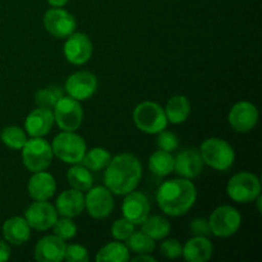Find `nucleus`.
Returning a JSON list of instances; mask_svg holds the SVG:
<instances>
[{
  "mask_svg": "<svg viewBox=\"0 0 262 262\" xmlns=\"http://www.w3.org/2000/svg\"><path fill=\"white\" fill-rule=\"evenodd\" d=\"M142 177L140 160L132 154H120L112 159L104 176L105 187L112 193L127 194L136 189Z\"/></svg>",
  "mask_w": 262,
  "mask_h": 262,
  "instance_id": "1",
  "label": "nucleus"
},
{
  "mask_svg": "<svg viewBox=\"0 0 262 262\" xmlns=\"http://www.w3.org/2000/svg\"><path fill=\"white\" fill-rule=\"evenodd\" d=\"M197 191L188 178L171 179L159 187L156 201L159 207L170 216L184 215L194 205Z\"/></svg>",
  "mask_w": 262,
  "mask_h": 262,
  "instance_id": "2",
  "label": "nucleus"
},
{
  "mask_svg": "<svg viewBox=\"0 0 262 262\" xmlns=\"http://www.w3.org/2000/svg\"><path fill=\"white\" fill-rule=\"evenodd\" d=\"M133 120L136 127L148 135H156L168 125L165 112L154 101H143L135 107Z\"/></svg>",
  "mask_w": 262,
  "mask_h": 262,
  "instance_id": "3",
  "label": "nucleus"
},
{
  "mask_svg": "<svg viewBox=\"0 0 262 262\" xmlns=\"http://www.w3.org/2000/svg\"><path fill=\"white\" fill-rule=\"evenodd\" d=\"M53 155L67 164H79L86 154V142L74 132L63 130L59 133L51 145Z\"/></svg>",
  "mask_w": 262,
  "mask_h": 262,
  "instance_id": "4",
  "label": "nucleus"
},
{
  "mask_svg": "<svg viewBox=\"0 0 262 262\" xmlns=\"http://www.w3.org/2000/svg\"><path fill=\"white\" fill-rule=\"evenodd\" d=\"M204 164L216 170H228L234 163V150L222 138H207L200 148Z\"/></svg>",
  "mask_w": 262,
  "mask_h": 262,
  "instance_id": "5",
  "label": "nucleus"
},
{
  "mask_svg": "<svg viewBox=\"0 0 262 262\" xmlns=\"http://www.w3.org/2000/svg\"><path fill=\"white\" fill-rule=\"evenodd\" d=\"M227 193L233 201L239 204L255 201L261 193L260 179L248 171L235 174L228 182Z\"/></svg>",
  "mask_w": 262,
  "mask_h": 262,
  "instance_id": "6",
  "label": "nucleus"
},
{
  "mask_svg": "<svg viewBox=\"0 0 262 262\" xmlns=\"http://www.w3.org/2000/svg\"><path fill=\"white\" fill-rule=\"evenodd\" d=\"M22 160L26 168L32 173L45 170L53 160L51 145L42 137L27 140L22 147Z\"/></svg>",
  "mask_w": 262,
  "mask_h": 262,
  "instance_id": "7",
  "label": "nucleus"
},
{
  "mask_svg": "<svg viewBox=\"0 0 262 262\" xmlns=\"http://www.w3.org/2000/svg\"><path fill=\"white\" fill-rule=\"evenodd\" d=\"M54 122L63 130L74 132L81 125L83 119V110L78 100L68 96H63L54 105Z\"/></svg>",
  "mask_w": 262,
  "mask_h": 262,
  "instance_id": "8",
  "label": "nucleus"
},
{
  "mask_svg": "<svg viewBox=\"0 0 262 262\" xmlns=\"http://www.w3.org/2000/svg\"><path fill=\"white\" fill-rule=\"evenodd\" d=\"M242 223L239 211L232 206H219L209 217L210 230L214 235L222 238L230 237L238 232Z\"/></svg>",
  "mask_w": 262,
  "mask_h": 262,
  "instance_id": "9",
  "label": "nucleus"
},
{
  "mask_svg": "<svg viewBox=\"0 0 262 262\" xmlns=\"http://www.w3.org/2000/svg\"><path fill=\"white\" fill-rule=\"evenodd\" d=\"M43 26L54 37L66 38L76 30V19L61 8H51L43 14Z\"/></svg>",
  "mask_w": 262,
  "mask_h": 262,
  "instance_id": "10",
  "label": "nucleus"
},
{
  "mask_svg": "<svg viewBox=\"0 0 262 262\" xmlns=\"http://www.w3.org/2000/svg\"><path fill=\"white\" fill-rule=\"evenodd\" d=\"M84 207L92 217L104 219L109 216L114 209L113 193L106 187H91L84 197Z\"/></svg>",
  "mask_w": 262,
  "mask_h": 262,
  "instance_id": "11",
  "label": "nucleus"
},
{
  "mask_svg": "<svg viewBox=\"0 0 262 262\" xmlns=\"http://www.w3.org/2000/svg\"><path fill=\"white\" fill-rule=\"evenodd\" d=\"M25 219L36 230H48L53 228L58 219V211L46 201H36L26 210Z\"/></svg>",
  "mask_w": 262,
  "mask_h": 262,
  "instance_id": "12",
  "label": "nucleus"
},
{
  "mask_svg": "<svg viewBox=\"0 0 262 262\" xmlns=\"http://www.w3.org/2000/svg\"><path fill=\"white\" fill-rule=\"evenodd\" d=\"M64 55L69 63L76 66L89 61L92 55V42L89 36L82 32L69 35L64 43Z\"/></svg>",
  "mask_w": 262,
  "mask_h": 262,
  "instance_id": "13",
  "label": "nucleus"
},
{
  "mask_svg": "<svg viewBox=\"0 0 262 262\" xmlns=\"http://www.w3.org/2000/svg\"><path fill=\"white\" fill-rule=\"evenodd\" d=\"M97 90V78L91 72L81 71L68 77L66 82V91L78 101L90 99Z\"/></svg>",
  "mask_w": 262,
  "mask_h": 262,
  "instance_id": "14",
  "label": "nucleus"
},
{
  "mask_svg": "<svg viewBox=\"0 0 262 262\" xmlns=\"http://www.w3.org/2000/svg\"><path fill=\"white\" fill-rule=\"evenodd\" d=\"M228 120L232 128L237 132H250L258 120L257 107L248 101H239L230 109Z\"/></svg>",
  "mask_w": 262,
  "mask_h": 262,
  "instance_id": "15",
  "label": "nucleus"
},
{
  "mask_svg": "<svg viewBox=\"0 0 262 262\" xmlns=\"http://www.w3.org/2000/svg\"><path fill=\"white\" fill-rule=\"evenodd\" d=\"M204 169V160L200 150L187 147L179 151L174 158V170L183 178H194Z\"/></svg>",
  "mask_w": 262,
  "mask_h": 262,
  "instance_id": "16",
  "label": "nucleus"
},
{
  "mask_svg": "<svg viewBox=\"0 0 262 262\" xmlns=\"http://www.w3.org/2000/svg\"><path fill=\"white\" fill-rule=\"evenodd\" d=\"M123 216L135 225L141 224L150 212V204L148 200L142 192H137L133 189L132 192L127 193L122 205Z\"/></svg>",
  "mask_w": 262,
  "mask_h": 262,
  "instance_id": "17",
  "label": "nucleus"
},
{
  "mask_svg": "<svg viewBox=\"0 0 262 262\" xmlns=\"http://www.w3.org/2000/svg\"><path fill=\"white\" fill-rule=\"evenodd\" d=\"M66 242L61 238L46 235L41 238L35 247V258L38 262H60L64 260Z\"/></svg>",
  "mask_w": 262,
  "mask_h": 262,
  "instance_id": "18",
  "label": "nucleus"
},
{
  "mask_svg": "<svg viewBox=\"0 0 262 262\" xmlns=\"http://www.w3.org/2000/svg\"><path fill=\"white\" fill-rule=\"evenodd\" d=\"M28 193L35 201H46L55 193L56 183L54 177L46 171H36L28 181Z\"/></svg>",
  "mask_w": 262,
  "mask_h": 262,
  "instance_id": "19",
  "label": "nucleus"
},
{
  "mask_svg": "<svg viewBox=\"0 0 262 262\" xmlns=\"http://www.w3.org/2000/svg\"><path fill=\"white\" fill-rule=\"evenodd\" d=\"M54 124V114L51 109L40 107L32 110L25 122V128L31 137H42L48 135Z\"/></svg>",
  "mask_w": 262,
  "mask_h": 262,
  "instance_id": "20",
  "label": "nucleus"
},
{
  "mask_svg": "<svg viewBox=\"0 0 262 262\" xmlns=\"http://www.w3.org/2000/svg\"><path fill=\"white\" fill-rule=\"evenodd\" d=\"M84 209V196L78 189H67L56 200V211L67 217L78 216Z\"/></svg>",
  "mask_w": 262,
  "mask_h": 262,
  "instance_id": "21",
  "label": "nucleus"
},
{
  "mask_svg": "<svg viewBox=\"0 0 262 262\" xmlns=\"http://www.w3.org/2000/svg\"><path fill=\"white\" fill-rule=\"evenodd\" d=\"M212 243L206 237L194 235L182 248V255L188 262H205L212 255Z\"/></svg>",
  "mask_w": 262,
  "mask_h": 262,
  "instance_id": "22",
  "label": "nucleus"
},
{
  "mask_svg": "<svg viewBox=\"0 0 262 262\" xmlns=\"http://www.w3.org/2000/svg\"><path fill=\"white\" fill-rule=\"evenodd\" d=\"M3 235L7 242L20 246L30 239L31 227L25 217L13 216L3 224Z\"/></svg>",
  "mask_w": 262,
  "mask_h": 262,
  "instance_id": "23",
  "label": "nucleus"
},
{
  "mask_svg": "<svg viewBox=\"0 0 262 262\" xmlns=\"http://www.w3.org/2000/svg\"><path fill=\"white\" fill-rule=\"evenodd\" d=\"M164 112H165L168 122L173 123V124H179L188 118L189 113H191V104L186 96L177 95L169 100Z\"/></svg>",
  "mask_w": 262,
  "mask_h": 262,
  "instance_id": "24",
  "label": "nucleus"
},
{
  "mask_svg": "<svg viewBox=\"0 0 262 262\" xmlns=\"http://www.w3.org/2000/svg\"><path fill=\"white\" fill-rule=\"evenodd\" d=\"M97 262H127L129 260V250L120 242L107 243L96 255Z\"/></svg>",
  "mask_w": 262,
  "mask_h": 262,
  "instance_id": "25",
  "label": "nucleus"
},
{
  "mask_svg": "<svg viewBox=\"0 0 262 262\" xmlns=\"http://www.w3.org/2000/svg\"><path fill=\"white\" fill-rule=\"evenodd\" d=\"M148 168L155 176L166 177L174 170V158L170 152L158 150L150 156Z\"/></svg>",
  "mask_w": 262,
  "mask_h": 262,
  "instance_id": "26",
  "label": "nucleus"
},
{
  "mask_svg": "<svg viewBox=\"0 0 262 262\" xmlns=\"http://www.w3.org/2000/svg\"><path fill=\"white\" fill-rule=\"evenodd\" d=\"M141 224H142V232L155 241L163 239L170 232V223L165 217L159 215L147 216Z\"/></svg>",
  "mask_w": 262,
  "mask_h": 262,
  "instance_id": "27",
  "label": "nucleus"
},
{
  "mask_svg": "<svg viewBox=\"0 0 262 262\" xmlns=\"http://www.w3.org/2000/svg\"><path fill=\"white\" fill-rule=\"evenodd\" d=\"M67 179H68L69 184L78 191H89L94 183V179H92L89 169L86 166L78 165V164H74V166L69 169L67 173Z\"/></svg>",
  "mask_w": 262,
  "mask_h": 262,
  "instance_id": "28",
  "label": "nucleus"
},
{
  "mask_svg": "<svg viewBox=\"0 0 262 262\" xmlns=\"http://www.w3.org/2000/svg\"><path fill=\"white\" fill-rule=\"evenodd\" d=\"M112 160V155L102 147H94L84 154L81 163L86 166L89 170L99 171L106 168Z\"/></svg>",
  "mask_w": 262,
  "mask_h": 262,
  "instance_id": "29",
  "label": "nucleus"
},
{
  "mask_svg": "<svg viewBox=\"0 0 262 262\" xmlns=\"http://www.w3.org/2000/svg\"><path fill=\"white\" fill-rule=\"evenodd\" d=\"M125 241H127L125 246L128 247V250L137 255L151 253L155 250V239H152L150 235L143 232H133Z\"/></svg>",
  "mask_w": 262,
  "mask_h": 262,
  "instance_id": "30",
  "label": "nucleus"
},
{
  "mask_svg": "<svg viewBox=\"0 0 262 262\" xmlns=\"http://www.w3.org/2000/svg\"><path fill=\"white\" fill-rule=\"evenodd\" d=\"M2 142L4 143L7 147L12 148V150H22L25 143L27 142V135L22 128L17 127V125H9L5 127L2 130Z\"/></svg>",
  "mask_w": 262,
  "mask_h": 262,
  "instance_id": "31",
  "label": "nucleus"
},
{
  "mask_svg": "<svg viewBox=\"0 0 262 262\" xmlns=\"http://www.w3.org/2000/svg\"><path fill=\"white\" fill-rule=\"evenodd\" d=\"M64 96V91L58 86H50L46 89L37 91L35 96V102L40 107H46V109H51L54 105Z\"/></svg>",
  "mask_w": 262,
  "mask_h": 262,
  "instance_id": "32",
  "label": "nucleus"
},
{
  "mask_svg": "<svg viewBox=\"0 0 262 262\" xmlns=\"http://www.w3.org/2000/svg\"><path fill=\"white\" fill-rule=\"evenodd\" d=\"M54 234L61 239H71L76 235L77 225L72 220V217L64 216L63 219H56L55 224L53 225Z\"/></svg>",
  "mask_w": 262,
  "mask_h": 262,
  "instance_id": "33",
  "label": "nucleus"
},
{
  "mask_svg": "<svg viewBox=\"0 0 262 262\" xmlns=\"http://www.w3.org/2000/svg\"><path fill=\"white\" fill-rule=\"evenodd\" d=\"M133 232H135V224L125 217L115 220L112 227L113 237L118 241H125Z\"/></svg>",
  "mask_w": 262,
  "mask_h": 262,
  "instance_id": "34",
  "label": "nucleus"
},
{
  "mask_svg": "<svg viewBox=\"0 0 262 262\" xmlns=\"http://www.w3.org/2000/svg\"><path fill=\"white\" fill-rule=\"evenodd\" d=\"M64 260L68 262H87L90 260L89 251L79 245H69L66 247Z\"/></svg>",
  "mask_w": 262,
  "mask_h": 262,
  "instance_id": "35",
  "label": "nucleus"
},
{
  "mask_svg": "<svg viewBox=\"0 0 262 262\" xmlns=\"http://www.w3.org/2000/svg\"><path fill=\"white\" fill-rule=\"evenodd\" d=\"M158 146L160 150L171 152V151L178 148L179 146L178 137H177L176 133L173 132H169V130H161V132H159Z\"/></svg>",
  "mask_w": 262,
  "mask_h": 262,
  "instance_id": "36",
  "label": "nucleus"
},
{
  "mask_svg": "<svg viewBox=\"0 0 262 262\" xmlns=\"http://www.w3.org/2000/svg\"><path fill=\"white\" fill-rule=\"evenodd\" d=\"M182 246L177 239H166L161 243L160 252L161 255L165 256L166 258H177L182 255Z\"/></svg>",
  "mask_w": 262,
  "mask_h": 262,
  "instance_id": "37",
  "label": "nucleus"
},
{
  "mask_svg": "<svg viewBox=\"0 0 262 262\" xmlns=\"http://www.w3.org/2000/svg\"><path fill=\"white\" fill-rule=\"evenodd\" d=\"M191 233L193 235H200V237H206L211 233L209 225V220L204 219V217H196L192 220L191 223Z\"/></svg>",
  "mask_w": 262,
  "mask_h": 262,
  "instance_id": "38",
  "label": "nucleus"
},
{
  "mask_svg": "<svg viewBox=\"0 0 262 262\" xmlns=\"http://www.w3.org/2000/svg\"><path fill=\"white\" fill-rule=\"evenodd\" d=\"M10 257V247L7 242L0 241V262L8 261Z\"/></svg>",
  "mask_w": 262,
  "mask_h": 262,
  "instance_id": "39",
  "label": "nucleus"
},
{
  "mask_svg": "<svg viewBox=\"0 0 262 262\" xmlns=\"http://www.w3.org/2000/svg\"><path fill=\"white\" fill-rule=\"evenodd\" d=\"M142 261H147V262H155L156 258L151 257L150 253H142V255H138L137 257L133 258V262H142Z\"/></svg>",
  "mask_w": 262,
  "mask_h": 262,
  "instance_id": "40",
  "label": "nucleus"
},
{
  "mask_svg": "<svg viewBox=\"0 0 262 262\" xmlns=\"http://www.w3.org/2000/svg\"><path fill=\"white\" fill-rule=\"evenodd\" d=\"M68 2H69V0H48L49 4H50L51 7H54V8L64 7V5H66Z\"/></svg>",
  "mask_w": 262,
  "mask_h": 262,
  "instance_id": "41",
  "label": "nucleus"
}]
</instances>
